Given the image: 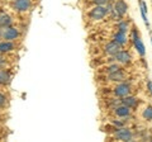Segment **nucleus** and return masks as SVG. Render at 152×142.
Returning <instances> with one entry per match:
<instances>
[{
  "label": "nucleus",
  "mask_w": 152,
  "mask_h": 142,
  "mask_svg": "<svg viewBox=\"0 0 152 142\" xmlns=\"http://www.w3.org/2000/svg\"><path fill=\"white\" fill-rule=\"evenodd\" d=\"M15 48V45L13 43V41H1L0 42V55L8 53V52H12Z\"/></svg>",
  "instance_id": "nucleus-11"
},
{
  "label": "nucleus",
  "mask_w": 152,
  "mask_h": 142,
  "mask_svg": "<svg viewBox=\"0 0 152 142\" xmlns=\"http://www.w3.org/2000/svg\"><path fill=\"white\" fill-rule=\"evenodd\" d=\"M113 57L117 62H119V64H129L131 60H132V56H131L129 52L126 51V50H122V48L118 51Z\"/></svg>",
  "instance_id": "nucleus-6"
},
{
  "label": "nucleus",
  "mask_w": 152,
  "mask_h": 142,
  "mask_svg": "<svg viewBox=\"0 0 152 142\" xmlns=\"http://www.w3.org/2000/svg\"><path fill=\"white\" fill-rule=\"evenodd\" d=\"M131 91H132L131 85L128 83H123V81L121 84H118L117 86L113 89V93L117 98H124L127 95H131Z\"/></svg>",
  "instance_id": "nucleus-3"
},
{
  "label": "nucleus",
  "mask_w": 152,
  "mask_h": 142,
  "mask_svg": "<svg viewBox=\"0 0 152 142\" xmlns=\"http://www.w3.org/2000/svg\"><path fill=\"white\" fill-rule=\"evenodd\" d=\"M13 24V18L7 13H1L0 14V28H8Z\"/></svg>",
  "instance_id": "nucleus-13"
},
{
  "label": "nucleus",
  "mask_w": 152,
  "mask_h": 142,
  "mask_svg": "<svg viewBox=\"0 0 152 142\" xmlns=\"http://www.w3.org/2000/svg\"><path fill=\"white\" fill-rule=\"evenodd\" d=\"M151 45H152V36H151Z\"/></svg>",
  "instance_id": "nucleus-27"
},
{
  "label": "nucleus",
  "mask_w": 152,
  "mask_h": 142,
  "mask_svg": "<svg viewBox=\"0 0 152 142\" xmlns=\"http://www.w3.org/2000/svg\"><path fill=\"white\" fill-rule=\"evenodd\" d=\"M12 80V74L9 70L0 69V85H8Z\"/></svg>",
  "instance_id": "nucleus-15"
},
{
  "label": "nucleus",
  "mask_w": 152,
  "mask_h": 142,
  "mask_svg": "<svg viewBox=\"0 0 152 142\" xmlns=\"http://www.w3.org/2000/svg\"><path fill=\"white\" fill-rule=\"evenodd\" d=\"M113 137L115 140H119V141H132L134 135L129 128H126V127H121V128H117L114 131Z\"/></svg>",
  "instance_id": "nucleus-2"
},
{
  "label": "nucleus",
  "mask_w": 152,
  "mask_h": 142,
  "mask_svg": "<svg viewBox=\"0 0 152 142\" xmlns=\"http://www.w3.org/2000/svg\"><path fill=\"white\" fill-rule=\"evenodd\" d=\"M119 69H121L119 65L113 64V65H110V66H108V67H107V72L109 74V72H113V71H117V70H119Z\"/></svg>",
  "instance_id": "nucleus-21"
},
{
  "label": "nucleus",
  "mask_w": 152,
  "mask_h": 142,
  "mask_svg": "<svg viewBox=\"0 0 152 142\" xmlns=\"http://www.w3.org/2000/svg\"><path fill=\"white\" fill-rule=\"evenodd\" d=\"M117 27H118V31L127 33V32H128V29H129V23H128L127 20H123V19H121L119 22H118Z\"/></svg>",
  "instance_id": "nucleus-19"
},
{
  "label": "nucleus",
  "mask_w": 152,
  "mask_h": 142,
  "mask_svg": "<svg viewBox=\"0 0 152 142\" xmlns=\"http://www.w3.org/2000/svg\"><path fill=\"white\" fill-rule=\"evenodd\" d=\"M121 48H122V46L118 43L117 41H114V40H113V41L108 42V43L105 45V47H104V51H105V53H107V55L114 56V55H115Z\"/></svg>",
  "instance_id": "nucleus-8"
},
{
  "label": "nucleus",
  "mask_w": 152,
  "mask_h": 142,
  "mask_svg": "<svg viewBox=\"0 0 152 142\" xmlns=\"http://www.w3.org/2000/svg\"><path fill=\"white\" fill-rule=\"evenodd\" d=\"M147 91H148L150 95L152 97V81H151V80H148V81H147Z\"/></svg>",
  "instance_id": "nucleus-24"
},
{
  "label": "nucleus",
  "mask_w": 152,
  "mask_h": 142,
  "mask_svg": "<svg viewBox=\"0 0 152 142\" xmlns=\"http://www.w3.org/2000/svg\"><path fill=\"white\" fill-rule=\"evenodd\" d=\"M95 5H107L109 3V0H91Z\"/></svg>",
  "instance_id": "nucleus-23"
},
{
  "label": "nucleus",
  "mask_w": 152,
  "mask_h": 142,
  "mask_svg": "<svg viewBox=\"0 0 152 142\" xmlns=\"http://www.w3.org/2000/svg\"><path fill=\"white\" fill-rule=\"evenodd\" d=\"M114 114L119 118H129L131 116V108H128L124 104H119L114 108Z\"/></svg>",
  "instance_id": "nucleus-7"
},
{
  "label": "nucleus",
  "mask_w": 152,
  "mask_h": 142,
  "mask_svg": "<svg viewBox=\"0 0 152 142\" xmlns=\"http://www.w3.org/2000/svg\"><path fill=\"white\" fill-rule=\"evenodd\" d=\"M122 104H124V105H127L128 108H136L137 105H138V99H137L136 97H132V95H127L124 98H122Z\"/></svg>",
  "instance_id": "nucleus-14"
},
{
  "label": "nucleus",
  "mask_w": 152,
  "mask_h": 142,
  "mask_svg": "<svg viewBox=\"0 0 152 142\" xmlns=\"http://www.w3.org/2000/svg\"><path fill=\"white\" fill-rule=\"evenodd\" d=\"M112 124L115 127V128H121V127H126V123L123 121H119V119H113L112 121Z\"/></svg>",
  "instance_id": "nucleus-20"
},
{
  "label": "nucleus",
  "mask_w": 152,
  "mask_h": 142,
  "mask_svg": "<svg viewBox=\"0 0 152 142\" xmlns=\"http://www.w3.org/2000/svg\"><path fill=\"white\" fill-rule=\"evenodd\" d=\"M140 8H141V15H142V19H143L146 27L150 29V22L147 19V4L143 1V0H140Z\"/></svg>",
  "instance_id": "nucleus-16"
},
{
  "label": "nucleus",
  "mask_w": 152,
  "mask_h": 142,
  "mask_svg": "<svg viewBox=\"0 0 152 142\" xmlns=\"http://www.w3.org/2000/svg\"><path fill=\"white\" fill-rule=\"evenodd\" d=\"M132 41H133V45H134V48L137 50V52H138L141 56H145L146 55V47L143 45V42H142V40L140 38V36L132 38Z\"/></svg>",
  "instance_id": "nucleus-12"
},
{
  "label": "nucleus",
  "mask_w": 152,
  "mask_h": 142,
  "mask_svg": "<svg viewBox=\"0 0 152 142\" xmlns=\"http://www.w3.org/2000/svg\"><path fill=\"white\" fill-rule=\"evenodd\" d=\"M124 78H126V75H124V72H123L122 69L108 74V80L109 81H114V83H122L123 80H124Z\"/></svg>",
  "instance_id": "nucleus-9"
},
{
  "label": "nucleus",
  "mask_w": 152,
  "mask_h": 142,
  "mask_svg": "<svg viewBox=\"0 0 152 142\" xmlns=\"http://www.w3.org/2000/svg\"><path fill=\"white\" fill-rule=\"evenodd\" d=\"M114 41H117L118 43H119L121 46H124L127 42H128V37H127V33L124 32H121L118 31L115 34H114Z\"/></svg>",
  "instance_id": "nucleus-17"
},
{
  "label": "nucleus",
  "mask_w": 152,
  "mask_h": 142,
  "mask_svg": "<svg viewBox=\"0 0 152 142\" xmlns=\"http://www.w3.org/2000/svg\"><path fill=\"white\" fill-rule=\"evenodd\" d=\"M113 7L122 17H124L128 12V4L124 1V0H115V1L113 3Z\"/></svg>",
  "instance_id": "nucleus-10"
},
{
  "label": "nucleus",
  "mask_w": 152,
  "mask_h": 142,
  "mask_svg": "<svg viewBox=\"0 0 152 142\" xmlns=\"http://www.w3.org/2000/svg\"><path fill=\"white\" fill-rule=\"evenodd\" d=\"M0 40H3V28H0Z\"/></svg>",
  "instance_id": "nucleus-25"
},
{
  "label": "nucleus",
  "mask_w": 152,
  "mask_h": 142,
  "mask_svg": "<svg viewBox=\"0 0 152 142\" xmlns=\"http://www.w3.org/2000/svg\"><path fill=\"white\" fill-rule=\"evenodd\" d=\"M114 1H115V0H109V3H114Z\"/></svg>",
  "instance_id": "nucleus-26"
},
{
  "label": "nucleus",
  "mask_w": 152,
  "mask_h": 142,
  "mask_svg": "<svg viewBox=\"0 0 152 142\" xmlns=\"http://www.w3.org/2000/svg\"><path fill=\"white\" fill-rule=\"evenodd\" d=\"M142 118L145 121H152V105H147L145 108V111L142 112Z\"/></svg>",
  "instance_id": "nucleus-18"
},
{
  "label": "nucleus",
  "mask_w": 152,
  "mask_h": 142,
  "mask_svg": "<svg viewBox=\"0 0 152 142\" xmlns=\"http://www.w3.org/2000/svg\"><path fill=\"white\" fill-rule=\"evenodd\" d=\"M32 7V0H14L13 8L15 12L19 13H26L27 10H29Z\"/></svg>",
  "instance_id": "nucleus-5"
},
{
  "label": "nucleus",
  "mask_w": 152,
  "mask_h": 142,
  "mask_svg": "<svg viewBox=\"0 0 152 142\" xmlns=\"http://www.w3.org/2000/svg\"><path fill=\"white\" fill-rule=\"evenodd\" d=\"M88 15L91 20H102L108 15L107 7L105 5H95L93 9H90Z\"/></svg>",
  "instance_id": "nucleus-1"
},
{
  "label": "nucleus",
  "mask_w": 152,
  "mask_h": 142,
  "mask_svg": "<svg viewBox=\"0 0 152 142\" xmlns=\"http://www.w3.org/2000/svg\"><path fill=\"white\" fill-rule=\"evenodd\" d=\"M20 36V32L17 27H8L3 29V40L4 41H15L19 38Z\"/></svg>",
  "instance_id": "nucleus-4"
},
{
  "label": "nucleus",
  "mask_w": 152,
  "mask_h": 142,
  "mask_svg": "<svg viewBox=\"0 0 152 142\" xmlns=\"http://www.w3.org/2000/svg\"><path fill=\"white\" fill-rule=\"evenodd\" d=\"M7 105V97L0 91V108H4Z\"/></svg>",
  "instance_id": "nucleus-22"
}]
</instances>
